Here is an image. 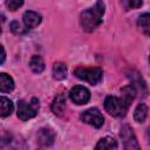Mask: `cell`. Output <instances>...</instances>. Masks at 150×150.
Wrapping results in <instances>:
<instances>
[{"mask_svg": "<svg viewBox=\"0 0 150 150\" xmlns=\"http://www.w3.org/2000/svg\"><path fill=\"white\" fill-rule=\"evenodd\" d=\"M23 5V0H6V6L9 11H16Z\"/></svg>", "mask_w": 150, "mask_h": 150, "instance_id": "obj_19", "label": "cell"}, {"mask_svg": "<svg viewBox=\"0 0 150 150\" xmlns=\"http://www.w3.org/2000/svg\"><path fill=\"white\" fill-rule=\"evenodd\" d=\"M146 136H148V138H149V143H150V128H149L148 131H146Z\"/></svg>", "mask_w": 150, "mask_h": 150, "instance_id": "obj_22", "label": "cell"}, {"mask_svg": "<svg viewBox=\"0 0 150 150\" xmlns=\"http://www.w3.org/2000/svg\"><path fill=\"white\" fill-rule=\"evenodd\" d=\"M74 75L77 79L95 86L101 82L103 77V71L98 67H77L74 69Z\"/></svg>", "mask_w": 150, "mask_h": 150, "instance_id": "obj_3", "label": "cell"}, {"mask_svg": "<svg viewBox=\"0 0 150 150\" xmlns=\"http://www.w3.org/2000/svg\"><path fill=\"white\" fill-rule=\"evenodd\" d=\"M66 108V98L63 95H57L52 103V110L55 115H61Z\"/></svg>", "mask_w": 150, "mask_h": 150, "instance_id": "obj_15", "label": "cell"}, {"mask_svg": "<svg viewBox=\"0 0 150 150\" xmlns=\"http://www.w3.org/2000/svg\"><path fill=\"white\" fill-rule=\"evenodd\" d=\"M121 4L125 11H129V9L139 8L142 6L143 1L142 0H121Z\"/></svg>", "mask_w": 150, "mask_h": 150, "instance_id": "obj_18", "label": "cell"}, {"mask_svg": "<svg viewBox=\"0 0 150 150\" xmlns=\"http://www.w3.org/2000/svg\"><path fill=\"white\" fill-rule=\"evenodd\" d=\"M149 61H150V56H149Z\"/></svg>", "mask_w": 150, "mask_h": 150, "instance_id": "obj_23", "label": "cell"}, {"mask_svg": "<svg viewBox=\"0 0 150 150\" xmlns=\"http://www.w3.org/2000/svg\"><path fill=\"white\" fill-rule=\"evenodd\" d=\"M0 108H1V117H6V116L11 115L13 111V102L7 97L1 96L0 97Z\"/></svg>", "mask_w": 150, "mask_h": 150, "instance_id": "obj_17", "label": "cell"}, {"mask_svg": "<svg viewBox=\"0 0 150 150\" xmlns=\"http://www.w3.org/2000/svg\"><path fill=\"white\" fill-rule=\"evenodd\" d=\"M81 121L94 128H101L104 123V117L98 109L90 108L81 114Z\"/></svg>", "mask_w": 150, "mask_h": 150, "instance_id": "obj_5", "label": "cell"}, {"mask_svg": "<svg viewBox=\"0 0 150 150\" xmlns=\"http://www.w3.org/2000/svg\"><path fill=\"white\" fill-rule=\"evenodd\" d=\"M40 104H39V100L36 97H33L30 102H26L23 100L19 101L18 103V117L21 121H28L30 118H33L34 116H36L38 111H39Z\"/></svg>", "mask_w": 150, "mask_h": 150, "instance_id": "obj_4", "label": "cell"}, {"mask_svg": "<svg viewBox=\"0 0 150 150\" xmlns=\"http://www.w3.org/2000/svg\"><path fill=\"white\" fill-rule=\"evenodd\" d=\"M138 28L148 36H150V13H143L137 19Z\"/></svg>", "mask_w": 150, "mask_h": 150, "instance_id": "obj_12", "label": "cell"}, {"mask_svg": "<svg viewBox=\"0 0 150 150\" xmlns=\"http://www.w3.org/2000/svg\"><path fill=\"white\" fill-rule=\"evenodd\" d=\"M146 116H148V107L144 103H139L136 107L135 111H134V118H135V121L138 122V123H143L145 121Z\"/></svg>", "mask_w": 150, "mask_h": 150, "instance_id": "obj_16", "label": "cell"}, {"mask_svg": "<svg viewBox=\"0 0 150 150\" xmlns=\"http://www.w3.org/2000/svg\"><path fill=\"white\" fill-rule=\"evenodd\" d=\"M36 139H38V144L40 146H49V145H52L54 143L55 134L53 132L52 129L42 128V129H40L38 131Z\"/></svg>", "mask_w": 150, "mask_h": 150, "instance_id": "obj_8", "label": "cell"}, {"mask_svg": "<svg viewBox=\"0 0 150 150\" xmlns=\"http://www.w3.org/2000/svg\"><path fill=\"white\" fill-rule=\"evenodd\" d=\"M120 136L123 141L124 148L128 150H132V149H139V144L137 142V138L132 131V129L128 125V124H123L121 127V131H120Z\"/></svg>", "mask_w": 150, "mask_h": 150, "instance_id": "obj_6", "label": "cell"}, {"mask_svg": "<svg viewBox=\"0 0 150 150\" xmlns=\"http://www.w3.org/2000/svg\"><path fill=\"white\" fill-rule=\"evenodd\" d=\"M121 97L109 95L104 100V108L109 115L114 117H123L128 109L130 103L136 96V89L132 84H129L121 89Z\"/></svg>", "mask_w": 150, "mask_h": 150, "instance_id": "obj_1", "label": "cell"}, {"mask_svg": "<svg viewBox=\"0 0 150 150\" xmlns=\"http://www.w3.org/2000/svg\"><path fill=\"white\" fill-rule=\"evenodd\" d=\"M13 89H14L13 79L7 74L1 73L0 74V91L1 93H9Z\"/></svg>", "mask_w": 150, "mask_h": 150, "instance_id": "obj_10", "label": "cell"}, {"mask_svg": "<svg viewBox=\"0 0 150 150\" xmlns=\"http://www.w3.org/2000/svg\"><path fill=\"white\" fill-rule=\"evenodd\" d=\"M29 67L33 73L40 74L45 69V61L40 55H33L30 61H29Z\"/></svg>", "mask_w": 150, "mask_h": 150, "instance_id": "obj_14", "label": "cell"}, {"mask_svg": "<svg viewBox=\"0 0 150 150\" xmlns=\"http://www.w3.org/2000/svg\"><path fill=\"white\" fill-rule=\"evenodd\" d=\"M53 77L62 81L67 77V66L63 62H55L53 66Z\"/></svg>", "mask_w": 150, "mask_h": 150, "instance_id": "obj_13", "label": "cell"}, {"mask_svg": "<svg viewBox=\"0 0 150 150\" xmlns=\"http://www.w3.org/2000/svg\"><path fill=\"white\" fill-rule=\"evenodd\" d=\"M95 149L96 150H100V149H102V150H105V149L107 150H115V149H117V142L112 137L107 136V137H103L98 141V143L95 145Z\"/></svg>", "mask_w": 150, "mask_h": 150, "instance_id": "obj_11", "label": "cell"}, {"mask_svg": "<svg viewBox=\"0 0 150 150\" xmlns=\"http://www.w3.org/2000/svg\"><path fill=\"white\" fill-rule=\"evenodd\" d=\"M1 52H2V55H1V63H4V61H5V57H6V53H5V48H4V46H1Z\"/></svg>", "mask_w": 150, "mask_h": 150, "instance_id": "obj_21", "label": "cell"}, {"mask_svg": "<svg viewBox=\"0 0 150 150\" xmlns=\"http://www.w3.org/2000/svg\"><path fill=\"white\" fill-rule=\"evenodd\" d=\"M11 29H12V32H14V33H16V34L22 33L21 26H20V23H19V22H16V21H14V22H12V23H11Z\"/></svg>", "mask_w": 150, "mask_h": 150, "instance_id": "obj_20", "label": "cell"}, {"mask_svg": "<svg viewBox=\"0 0 150 150\" xmlns=\"http://www.w3.org/2000/svg\"><path fill=\"white\" fill-rule=\"evenodd\" d=\"M69 97L74 103L79 105L86 104L90 100V91L83 86H75L70 89Z\"/></svg>", "mask_w": 150, "mask_h": 150, "instance_id": "obj_7", "label": "cell"}, {"mask_svg": "<svg viewBox=\"0 0 150 150\" xmlns=\"http://www.w3.org/2000/svg\"><path fill=\"white\" fill-rule=\"evenodd\" d=\"M22 20H23V23L27 28L32 29V28H35L38 27L40 23H41V15L38 14L36 12H33V11H27L23 13L22 15Z\"/></svg>", "mask_w": 150, "mask_h": 150, "instance_id": "obj_9", "label": "cell"}, {"mask_svg": "<svg viewBox=\"0 0 150 150\" xmlns=\"http://www.w3.org/2000/svg\"><path fill=\"white\" fill-rule=\"evenodd\" d=\"M105 12V6L102 0H97L96 4L84 9L80 15V25L84 32H94L102 22V18Z\"/></svg>", "mask_w": 150, "mask_h": 150, "instance_id": "obj_2", "label": "cell"}]
</instances>
